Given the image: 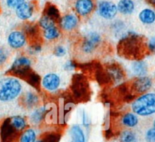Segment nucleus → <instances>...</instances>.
<instances>
[{"label":"nucleus","instance_id":"1","mask_svg":"<svg viewBox=\"0 0 155 142\" xmlns=\"http://www.w3.org/2000/svg\"><path fill=\"white\" fill-rule=\"evenodd\" d=\"M117 52L121 57L129 60H141L149 52L144 37L134 33H129L120 40Z\"/></svg>","mask_w":155,"mask_h":142},{"label":"nucleus","instance_id":"2","mask_svg":"<svg viewBox=\"0 0 155 142\" xmlns=\"http://www.w3.org/2000/svg\"><path fill=\"white\" fill-rule=\"evenodd\" d=\"M22 85L15 77H5L0 80V101L10 102L18 97Z\"/></svg>","mask_w":155,"mask_h":142},{"label":"nucleus","instance_id":"3","mask_svg":"<svg viewBox=\"0 0 155 142\" xmlns=\"http://www.w3.org/2000/svg\"><path fill=\"white\" fill-rule=\"evenodd\" d=\"M132 110L135 114L141 116L155 113V94L148 93L138 97L132 103Z\"/></svg>","mask_w":155,"mask_h":142},{"label":"nucleus","instance_id":"4","mask_svg":"<svg viewBox=\"0 0 155 142\" xmlns=\"http://www.w3.org/2000/svg\"><path fill=\"white\" fill-rule=\"evenodd\" d=\"M71 90L73 98L77 101L84 102L88 101L90 97V86L87 78L83 74H75L73 75Z\"/></svg>","mask_w":155,"mask_h":142},{"label":"nucleus","instance_id":"5","mask_svg":"<svg viewBox=\"0 0 155 142\" xmlns=\"http://www.w3.org/2000/svg\"><path fill=\"white\" fill-rule=\"evenodd\" d=\"M32 71L31 59L26 56H21L14 61L8 71L13 77L19 78L25 81Z\"/></svg>","mask_w":155,"mask_h":142},{"label":"nucleus","instance_id":"6","mask_svg":"<svg viewBox=\"0 0 155 142\" xmlns=\"http://www.w3.org/2000/svg\"><path fill=\"white\" fill-rule=\"evenodd\" d=\"M152 81L147 77H138L134 79L129 86V91L134 97H136L138 94H142L148 91L151 88Z\"/></svg>","mask_w":155,"mask_h":142},{"label":"nucleus","instance_id":"7","mask_svg":"<svg viewBox=\"0 0 155 142\" xmlns=\"http://www.w3.org/2000/svg\"><path fill=\"white\" fill-rule=\"evenodd\" d=\"M101 42V37L97 33H91L89 34L81 45V50L84 54H91L96 50L99 44Z\"/></svg>","mask_w":155,"mask_h":142},{"label":"nucleus","instance_id":"8","mask_svg":"<svg viewBox=\"0 0 155 142\" xmlns=\"http://www.w3.org/2000/svg\"><path fill=\"white\" fill-rule=\"evenodd\" d=\"M105 72L110 83L112 82L114 84L120 83L124 80L126 77L124 70L118 63L109 64L108 65H107Z\"/></svg>","mask_w":155,"mask_h":142},{"label":"nucleus","instance_id":"9","mask_svg":"<svg viewBox=\"0 0 155 142\" xmlns=\"http://www.w3.org/2000/svg\"><path fill=\"white\" fill-rule=\"evenodd\" d=\"M19 133L20 132L10 124L8 119L4 121L1 128V136L3 141L13 142L18 138Z\"/></svg>","mask_w":155,"mask_h":142},{"label":"nucleus","instance_id":"10","mask_svg":"<svg viewBox=\"0 0 155 142\" xmlns=\"http://www.w3.org/2000/svg\"><path fill=\"white\" fill-rule=\"evenodd\" d=\"M101 16L106 19H113L117 13V6L113 2L104 1L100 3L98 7Z\"/></svg>","mask_w":155,"mask_h":142},{"label":"nucleus","instance_id":"11","mask_svg":"<svg viewBox=\"0 0 155 142\" xmlns=\"http://www.w3.org/2000/svg\"><path fill=\"white\" fill-rule=\"evenodd\" d=\"M26 43V37L21 31H13L8 35V43L11 48L18 50L25 46Z\"/></svg>","mask_w":155,"mask_h":142},{"label":"nucleus","instance_id":"12","mask_svg":"<svg viewBox=\"0 0 155 142\" xmlns=\"http://www.w3.org/2000/svg\"><path fill=\"white\" fill-rule=\"evenodd\" d=\"M60 78L56 74L50 73L44 76L42 80V86L48 91H54L60 86Z\"/></svg>","mask_w":155,"mask_h":142},{"label":"nucleus","instance_id":"13","mask_svg":"<svg viewBox=\"0 0 155 142\" xmlns=\"http://www.w3.org/2000/svg\"><path fill=\"white\" fill-rule=\"evenodd\" d=\"M94 8L92 0H77L75 3V9L78 14L85 16L90 14Z\"/></svg>","mask_w":155,"mask_h":142},{"label":"nucleus","instance_id":"14","mask_svg":"<svg viewBox=\"0 0 155 142\" xmlns=\"http://www.w3.org/2000/svg\"><path fill=\"white\" fill-rule=\"evenodd\" d=\"M34 6L31 2H23L16 8V15L21 20H27L32 16Z\"/></svg>","mask_w":155,"mask_h":142},{"label":"nucleus","instance_id":"15","mask_svg":"<svg viewBox=\"0 0 155 142\" xmlns=\"http://www.w3.org/2000/svg\"><path fill=\"white\" fill-rule=\"evenodd\" d=\"M43 15L47 16L49 18L52 19L55 23L60 22V13H59V9L55 6L54 5L51 3H47L44 8Z\"/></svg>","mask_w":155,"mask_h":142},{"label":"nucleus","instance_id":"16","mask_svg":"<svg viewBox=\"0 0 155 142\" xmlns=\"http://www.w3.org/2000/svg\"><path fill=\"white\" fill-rule=\"evenodd\" d=\"M22 102L26 108L32 109L37 107L39 104V97L34 92L28 91L22 97Z\"/></svg>","mask_w":155,"mask_h":142},{"label":"nucleus","instance_id":"17","mask_svg":"<svg viewBox=\"0 0 155 142\" xmlns=\"http://www.w3.org/2000/svg\"><path fill=\"white\" fill-rule=\"evenodd\" d=\"M59 23L62 29L65 31H71L77 26L78 19L75 16L72 15H67L61 18Z\"/></svg>","mask_w":155,"mask_h":142},{"label":"nucleus","instance_id":"18","mask_svg":"<svg viewBox=\"0 0 155 142\" xmlns=\"http://www.w3.org/2000/svg\"><path fill=\"white\" fill-rule=\"evenodd\" d=\"M134 2L132 0H120L117 5V9L122 14L129 15L134 11Z\"/></svg>","mask_w":155,"mask_h":142},{"label":"nucleus","instance_id":"19","mask_svg":"<svg viewBox=\"0 0 155 142\" xmlns=\"http://www.w3.org/2000/svg\"><path fill=\"white\" fill-rule=\"evenodd\" d=\"M8 121H9L10 124L14 127L18 131L21 132L23 131L25 128H26V121L23 117L19 116H12L11 118H8Z\"/></svg>","mask_w":155,"mask_h":142},{"label":"nucleus","instance_id":"20","mask_svg":"<svg viewBox=\"0 0 155 142\" xmlns=\"http://www.w3.org/2000/svg\"><path fill=\"white\" fill-rule=\"evenodd\" d=\"M132 69L135 75L138 76V77H143L147 73V68L145 62L141 60H138L135 61L132 64Z\"/></svg>","mask_w":155,"mask_h":142},{"label":"nucleus","instance_id":"21","mask_svg":"<svg viewBox=\"0 0 155 142\" xmlns=\"http://www.w3.org/2000/svg\"><path fill=\"white\" fill-rule=\"evenodd\" d=\"M139 18L141 21V22L147 25H150L154 22L155 21V13L152 10L144 9L139 14Z\"/></svg>","mask_w":155,"mask_h":142},{"label":"nucleus","instance_id":"22","mask_svg":"<svg viewBox=\"0 0 155 142\" xmlns=\"http://www.w3.org/2000/svg\"><path fill=\"white\" fill-rule=\"evenodd\" d=\"M122 122L123 125L129 128H133L136 126L138 123V119L135 114L131 113H126L122 119Z\"/></svg>","mask_w":155,"mask_h":142},{"label":"nucleus","instance_id":"23","mask_svg":"<svg viewBox=\"0 0 155 142\" xmlns=\"http://www.w3.org/2000/svg\"><path fill=\"white\" fill-rule=\"evenodd\" d=\"M71 134L73 142H85L84 131L78 125H74L71 129Z\"/></svg>","mask_w":155,"mask_h":142},{"label":"nucleus","instance_id":"24","mask_svg":"<svg viewBox=\"0 0 155 142\" xmlns=\"http://www.w3.org/2000/svg\"><path fill=\"white\" fill-rule=\"evenodd\" d=\"M36 133L32 128L25 130L19 136V142H35Z\"/></svg>","mask_w":155,"mask_h":142},{"label":"nucleus","instance_id":"25","mask_svg":"<svg viewBox=\"0 0 155 142\" xmlns=\"http://www.w3.org/2000/svg\"><path fill=\"white\" fill-rule=\"evenodd\" d=\"M47 112L45 107H41V108H39L37 110H36V111L31 115V122L34 124H37L39 122H41V120L44 118L45 113Z\"/></svg>","mask_w":155,"mask_h":142},{"label":"nucleus","instance_id":"26","mask_svg":"<svg viewBox=\"0 0 155 142\" xmlns=\"http://www.w3.org/2000/svg\"><path fill=\"white\" fill-rule=\"evenodd\" d=\"M120 142H137L136 135L132 131H124L120 134Z\"/></svg>","mask_w":155,"mask_h":142},{"label":"nucleus","instance_id":"27","mask_svg":"<svg viewBox=\"0 0 155 142\" xmlns=\"http://www.w3.org/2000/svg\"><path fill=\"white\" fill-rule=\"evenodd\" d=\"M59 31L56 27H52V28H48V29L44 30V35L47 40H55L59 37Z\"/></svg>","mask_w":155,"mask_h":142},{"label":"nucleus","instance_id":"28","mask_svg":"<svg viewBox=\"0 0 155 142\" xmlns=\"http://www.w3.org/2000/svg\"><path fill=\"white\" fill-rule=\"evenodd\" d=\"M39 24H40V26L42 28H44V30L48 29V28H52V27H54L55 22L53 21L52 19L49 18L47 16L42 15V17L41 18L40 21H39Z\"/></svg>","mask_w":155,"mask_h":142},{"label":"nucleus","instance_id":"29","mask_svg":"<svg viewBox=\"0 0 155 142\" xmlns=\"http://www.w3.org/2000/svg\"><path fill=\"white\" fill-rule=\"evenodd\" d=\"M8 50L5 47L0 46V66L3 65L8 59Z\"/></svg>","mask_w":155,"mask_h":142},{"label":"nucleus","instance_id":"30","mask_svg":"<svg viewBox=\"0 0 155 142\" xmlns=\"http://www.w3.org/2000/svg\"><path fill=\"white\" fill-rule=\"evenodd\" d=\"M146 140L147 142H155V128H150L147 131Z\"/></svg>","mask_w":155,"mask_h":142},{"label":"nucleus","instance_id":"31","mask_svg":"<svg viewBox=\"0 0 155 142\" xmlns=\"http://www.w3.org/2000/svg\"><path fill=\"white\" fill-rule=\"evenodd\" d=\"M25 2V0H7V5L10 8H16Z\"/></svg>","mask_w":155,"mask_h":142},{"label":"nucleus","instance_id":"32","mask_svg":"<svg viewBox=\"0 0 155 142\" xmlns=\"http://www.w3.org/2000/svg\"><path fill=\"white\" fill-rule=\"evenodd\" d=\"M65 53H66V50L62 46H57L54 50V55L58 57H62V56H65Z\"/></svg>","mask_w":155,"mask_h":142},{"label":"nucleus","instance_id":"33","mask_svg":"<svg viewBox=\"0 0 155 142\" xmlns=\"http://www.w3.org/2000/svg\"><path fill=\"white\" fill-rule=\"evenodd\" d=\"M77 67V65H76L75 62L74 61H68L65 64V66H64V68H65L66 71H73L74 68Z\"/></svg>","mask_w":155,"mask_h":142},{"label":"nucleus","instance_id":"34","mask_svg":"<svg viewBox=\"0 0 155 142\" xmlns=\"http://www.w3.org/2000/svg\"><path fill=\"white\" fill-rule=\"evenodd\" d=\"M147 46H148L149 52L155 53V37L150 39V41L147 43Z\"/></svg>","mask_w":155,"mask_h":142},{"label":"nucleus","instance_id":"35","mask_svg":"<svg viewBox=\"0 0 155 142\" xmlns=\"http://www.w3.org/2000/svg\"><path fill=\"white\" fill-rule=\"evenodd\" d=\"M146 1H147L149 4H150V5H155V0H146Z\"/></svg>","mask_w":155,"mask_h":142},{"label":"nucleus","instance_id":"36","mask_svg":"<svg viewBox=\"0 0 155 142\" xmlns=\"http://www.w3.org/2000/svg\"><path fill=\"white\" fill-rule=\"evenodd\" d=\"M153 128H155V120L154 122H153Z\"/></svg>","mask_w":155,"mask_h":142},{"label":"nucleus","instance_id":"37","mask_svg":"<svg viewBox=\"0 0 155 142\" xmlns=\"http://www.w3.org/2000/svg\"><path fill=\"white\" fill-rule=\"evenodd\" d=\"M71 142H73V141H71Z\"/></svg>","mask_w":155,"mask_h":142}]
</instances>
